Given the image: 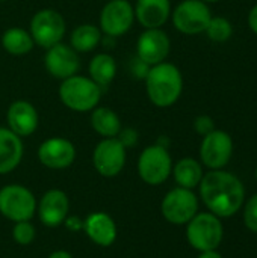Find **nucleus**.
Listing matches in <instances>:
<instances>
[{
    "instance_id": "34",
    "label": "nucleus",
    "mask_w": 257,
    "mask_h": 258,
    "mask_svg": "<svg viewBox=\"0 0 257 258\" xmlns=\"http://www.w3.org/2000/svg\"><path fill=\"white\" fill-rule=\"evenodd\" d=\"M203 2H218V0H203Z\"/></svg>"
},
{
    "instance_id": "11",
    "label": "nucleus",
    "mask_w": 257,
    "mask_h": 258,
    "mask_svg": "<svg viewBox=\"0 0 257 258\" xmlns=\"http://www.w3.org/2000/svg\"><path fill=\"white\" fill-rule=\"evenodd\" d=\"M127 159V148L120 142L118 138H103L92 153V165L95 171L103 177L118 175Z\"/></svg>"
},
{
    "instance_id": "25",
    "label": "nucleus",
    "mask_w": 257,
    "mask_h": 258,
    "mask_svg": "<svg viewBox=\"0 0 257 258\" xmlns=\"http://www.w3.org/2000/svg\"><path fill=\"white\" fill-rule=\"evenodd\" d=\"M173 175H174L176 183L180 187L192 190L194 187H197L200 184V181L203 178V169H201V165L195 159L185 157L174 165Z\"/></svg>"
},
{
    "instance_id": "36",
    "label": "nucleus",
    "mask_w": 257,
    "mask_h": 258,
    "mask_svg": "<svg viewBox=\"0 0 257 258\" xmlns=\"http://www.w3.org/2000/svg\"><path fill=\"white\" fill-rule=\"evenodd\" d=\"M256 178H257V169H256Z\"/></svg>"
},
{
    "instance_id": "20",
    "label": "nucleus",
    "mask_w": 257,
    "mask_h": 258,
    "mask_svg": "<svg viewBox=\"0 0 257 258\" xmlns=\"http://www.w3.org/2000/svg\"><path fill=\"white\" fill-rule=\"evenodd\" d=\"M23 153L21 138L8 127H0V174L12 172L21 163Z\"/></svg>"
},
{
    "instance_id": "16",
    "label": "nucleus",
    "mask_w": 257,
    "mask_h": 258,
    "mask_svg": "<svg viewBox=\"0 0 257 258\" xmlns=\"http://www.w3.org/2000/svg\"><path fill=\"white\" fill-rule=\"evenodd\" d=\"M39 221L50 228H56L67 221V215L70 210V201L65 192L59 189L47 190L39 204L36 206Z\"/></svg>"
},
{
    "instance_id": "27",
    "label": "nucleus",
    "mask_w": 257,
    "mask_h": 258,
    "mask_svg": "<svg viewBox=\"0 0 257 258\" xmlns=\"http://www.w3.org/2000/svg\"><path fill=\"white\" fill-rule=\"evenodd\" d=\"M36 231L35 227L30 224V221H21L15 222L12 228V237L18 245H30L35 240Z\"/></svg>"
},
{
    "instance_id": "10",
    "label": "nucleus",
    "mask_w": 257,
    "mask_h": 258,
    "mask_svg": "<svg viewBox=\"0 0 257 258\" xmlns=\"http://www.w3.org/2000/svg\"><path fill=\"white\" fill-rule=\"evenodd\" d=\"M161 209L168 222L174 225H183L197 215L198 200L191 189L176 187L165 195Z\"/></svg>"
},
{
    "instance_id": "22",
    "label": "nucleus",
    "mask_w": 257,
    "mask_h": 258,
    "mask_svg": "<svg viewBox=\"0 0 257 258\" xmlns=\"http://www.w3.org/2000/svg\"><path fill=\"white\" fill-rule=\"evenodd\" d=\"M101 41V30L98 26L91 23H83L74 27L70 35V45L77 53L92 51Z\"/></svg>"
},
{
    "instance_id": "8",
    "label": "nucleus",
    "mask_w": 257,
    "mask_h": 258,
    "mask_svg": "<svg viewBox=\"0 0 257 258\" xmlns=\"http://www.w3.org/2000/svg\"><path fill=\"white\" fill-rule=\"evenodd\" d=\"M174 27L185 35H197L206 30L212 14L203 0H183L171 12Z\"/></svg>"
},
{
    "instance_id": "18",
    "label": "nucleus",
    "mask_w": 257,
    "mask_h": 258,
    "mask_svg": "<svg viewBox=\"0 0 257 258\" xmlns=\"http://www.w3.org/2000/svg\"><path fill=\"white\" fill-rule=\"evenodd\" d=\"M135 20L145 29H161L171 17L170 0H136Z\"/></svg>"
},
{
    "instance_id": "29",
    "label": "nucleus",
    "mask_w": 257,
    "mask_h": 258,
    "mask_svg": "<svg viewBox=\"0 0 257 258\" xmlns=\"http://www.w3.org/2000/svg\"><path fill=\"white\" fill-rule=\"evenodd\" d=\"M194 128H195V132L198 135L206 136V135H209L211 132L215 130V122L209 115H200L194 121Z\"/></svg>"
},
{
    "instance_id": "1",
    "label": "nucleus",
    "mask_w": 257,
    "mask_h": 258,
    "mask_svg": "<svg viewBox=\"0 0 257 258\" xmlns=\"http://www.w3.org/2000/svg\"><path fill=\"white\" fill-rule=\"evenodd\" d=\"M200 195L206 207L215 216L230 218L241 209L245 190L238 177L221 169H214L203 175Z\"/></svg>"
},
{
    "instance_id": "12",
    "label": "nucleus",
    "mask_w": 257,
    "mask_h": 258,
    "mask_svg": "<svg viewBox=\"0 0 257 258\" xmlns=\"http://www.w3.org/2000/svg\"><path fill=\"white\" fill-rule=\"evenodd\" d=\"M171 41L162 29H145L136 41V57L148 67L165 62Z\"/></svg>"
},
{
    "instance_id": "32",
    "label": "nucleus",
    "mask_w": 257,
    "mask_h": 258,
    "mask_svg": "<svg viewBox=\"0 0 257 258\" xmlns=\"http://www.w3.org/2000/svg\"><path fill=\"white\" fill-rule=\"evenodd\" d=\"M198 258H223L221 257V254L220 252H217L215 249H211V251H203Z\"/></svg>"
},
{
    "instance_id": "5",
    "label": "nucleus",
    "mask_w": 257,
    "mask_h": 258,
    "mask_svg": "<svg viewBox=\"0 0 257 258\" xmlns=\"http://www.w3.org/2000/svg\"><path fill=\"white\" fill-rule=\"evenodd\" d=\"M65 30L67 24L64 17L50 8L36 11L30 20L29 27V33L32 35L33 42L45 50L62 42Z\"/></svg>"
},
{
    "instance_id": "14",
    "label": "nucleus",
    "mask_w": 257,
    "mask_h": 258,
    "mask_svg": "<svg viewBox=\"0 0 257 258\" xmlns=\"http://www.w3.org/2000/svg\"><path fill=\"white\" fill-rule=\"evenodd\" d=\"M233 153V142L229 133L223 130H214L203 138L200 147L201 162L211 169L224 168Z\"/></svg>"
},
{
    "instance_id": "6",
    "label": "nucleus",
    "mask_w": 257,
    "mask_h": 258,
    "mask_svg": "<svg viewBox=\"0 0 257 258\" xmlns=\"http://www.w3.org/2000/svg\"><path fill=\"white\" fill-rule=\"evenodd\" d=\"M186 237L197 251H211L218 248L223 240V225L214 213H197L188 222Z\"/></svg>"
},
{
    "instance_id": "4",
    "label": "nucleus",
    "mask_w": 257,
    "mask_h": 258,
    "mask_svg": "<svg viewBox=\"0 0 257 258\" xmlns=\"http://www.w3.org/2000/svg\"><path fill=\"white\" fill-rule=\"evenodd\" d=\"M35 195L21 184H8L0 189V213L12 221H30L36 212Z\"/></svg>"
},
{
    "instance_id": "30",
    "label": "nucleus",
    "mask_w": 257,
    "mask_h": 258,
    "mask_svg": "<svg viewBox=\"0 0 257 258\" xmlns=\"http://www.w3.org/2000/svg\"><path fill=\"white\" fill-rule=\"evenodd\" d=\"M117 138L126 148H130V147L136 145V142H138V133L133 128H121V132L118 133Z\"/></svg>"
},
{
    "instance_id": "15",
    "label": "nucleus",
    "mask_w": 257,
    "mask_h": 258,
    "mask_svg": "<svg viewBox=\"0 0 257 258\" xmlns=\"http://www.w3.org/2000/svg\"><path fill=\"white\" fill-rule=\"evenodd\" d=\"M38 159L48 169H65L74 163L76 147L65 138H50L39 145Z\"/></svg>"
},
{
    "instance_id": "21",
    "label": "nucleus",
    "mask_w": 257,
    "mask_h": 258,
    "mask_svg": "<svg viewBox=\"0 0 257 258\" xmlns=\"http://www.w3.org/2000/svg\"><path fill=\"white\" fill-rule=\"evenodd\" d=\"M91 125L101 138H117L121 132V119L115 110L109 107H100L91 110Z\"/></svg>"
},
{
    "instance_id": "33",
    "label": "nucleus",
    "mask_w": 257,
    "mask_h": 258,
    "mask_svg": "<svg viewBox=\"0 0 257 258\" xmlns=\"http://www.w3.org/2000/svg\"><path fill=\"white\" fill-rule=\"evenodd\" d=\"M48 258H73V255L67 251H55L48 255Z\"/></svg>"
},
{
    "instance_id": "24",
    "label": "nucleus",
    "mask_w": 257,
    "mask_h": 258,
    "mask_svg": "<svg viewBox=\"0 0 257 258\" xmlns=\"http://www.w3.org/2000/svg\"><path fill=\"white\" fill-rule=\"evenodd\" d=\"M35 42L29 30L23 27H9L2 35V47L12 56H23L32 51Z\"/></svg>"
},
{
    "instance_id": "13",
    "label": "nucleus",
    "mask_w": 257,
    "mask_h": 258,
    "mask_svg": "<svg viewBox=\"0 0 257 258\" xmlns=\"http://www.w3.org/2000/svg\"><path fill=\"white\" fill-rule=\"evenodd\" d=\"M44 67L52 77L65 80L79 73L80 57L79 53L71 48V45L59 42L47 48L44 56Z\"/></svg>"
},
{
    "instance_id": "37",
    "label": "nucleus",
    "mask_w": 257,
    "mask_h": 258,
    "mask_svg": "<svg viewBox=\"0 0 257 258\" xmlns=\"http://www.w3.org/2000/svg\"><path fill=\"white\" fill-rule=\"evenodd\" d=\"M106 2H109V0H106Z\"/></svg>"
},
{
    "instance_id": "19",
    "label": "nucleus",
    "mask_w": 257,
    "mask_h": 258,
    "mask_svg": "<svg viewBox=\"0 0 257 258\" xmlns=\"http://www.w3.org/2000/svg\"><path fill=\"white\" fill-rule=\"evenodd\" d=\"M83 230L86 236L98 246H111L117 239L115 221L105 212L91 213L83 222Z\"/></svg>"
},
{
    "instance_id": "17",
    "label": "nucleus",
    "mask_w": 257,
    "mask_h": 258,
    "mask_svg": "<svg viewBox=\"0 0 257 258\" xmlns=\"http://www.w3.org/2000/svg\"><path fill=\"white\" fill-rule=\"evenodd\" d=\"M8 128L20 138H27L35 133L39 124V115L35 106L26 100L14 101L6 113Z\"/></svg>"
},
{
    "instance_id": "31",
    "label": "nucleus",
    "mask_w": 257,
    "mask_h": 258,
    "mask_svg": "<svg viewBox=\"0 0 257 258\" xmlns=\"http://www.w3.org/2000/svg\"><path fill=\"white\" fill-rule=\"evenodd\" d=\"M248 24H250V29L257 35V5L250 11V15H248Z\"/></svg>"
},
{
    "instance_id": "3",
    "label": "nucleus",
    "mask_w": 257,
    "mask_h": 258,
    "mask_svg": "<svg viewBox=\"0 0 257 258\" xmlns=\"http://www.w3.org/2000/svg\"><path fill=\"white\" fill-rule=\"evenodd\" d=\"M59 98L70 110L85 113L98 106L101 88L89 77L76 74L62 80L59 86Z\"/></svg>"
},
{
    "instance_id": "2",
    "label": "nucleus",
    "mask_w": 257,
    "mask_h": 258,
    "mask_svg": "<svg viewBox=\"0 0 257 258\" xmlns=\"http://www.w3.org/2000/svg\"><path fill=\"white\" fill-rule=\"evenodd\" d=\"M144 80L147 97L158 107H170L182 95L183 77L174 63L161 62L150 67Z\"/></svg>"
},
{
    "instance_id": "23",
    "label": "nucleus",
    "mask_w": 257,
    "mask_h": 258,
    "mask_svg": "<svg viewBox=\"0 0 257 258\" xmlns=\"http://www.w3.org/2000/svg\"><path fill=\"white\" fill-rule=\"evenodd\" d=\"M88 71L92 82L100 88H106L117 76V62L109 53H98L91 59Z\"/></svg>"
},
{
    "instance_id": "7",
    "label": "nucleus",
    "mask_w": 257,
    "mask_h": 258,
    "mask_svg": "<svg viewBox=\"0 0 257 258\" xmlns=\"http://www.w3.org/2000/svg\"><path fill=\"white\" fill-rule=\"evenodd\" d=\"M173 171V160L168 150L159 144L147 147L138 159V174L150 186L162 184Z\"/></svg>"
},
{
    "instance_id": "35",
    "label": "nucleus",
    "mask_w": 257,
    "mask_h": 258,
    "mask_svg": "<svg viewBox=\"0 0 257 258\" xmlns=\"http://www.w3.org/2000/svg\"><path fill=\"white\" fill-rule=\"evenodd\" d=\"M0 2H6V0H0Z\"/></svg>"
},
{
    "instance_id": "26",
    "label": "nucleus",
    "mask_w": 257,
    "mask_h": 258,
    "mask_svg": "<svg viewBox=\"0 0 257 258\" xmlns=\"http://www.w3.org/2000/svg\"><path fill=\"white\" fill-rule=\"evenodd\" d=\"M204 32L208 33L209 39H212L215 42H224V41L230 39V36L233 35V27L227 18L212 17Z\"/></svg>"
},
{
    "instance_id": "9",
    "label": "nucleus",
    "mask_w": 257,
    "mask_h": 258,
    "mask_svg": "<svg viewBox=\"0 0 257 258\" xmlns=\"http://www.w3.org/2000/svg\"><path fill=\"white\" fill-rule=\"evenodd\" d=\"M135 23V9L129 0H109L100 12V30L108 38L127 33Z\"/></svg>"
},
{
    "instance_id": "28",
    "label": "nucleus",
    "mask_w": 257,
    "mask_h": 258,
    "mask_svg": "<svg viewBox=\"0 0 257 258\" xmlns=\"http://www.w3.org/2000/svg\"><path fill=\"white\" fill-rule=\"evenodd\" d=\"M244 222L245 227L251 231L257 233V195L251 197L245 206V212H244Z\"/></svg>"
}]
</instances>
